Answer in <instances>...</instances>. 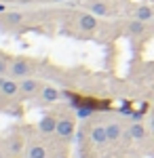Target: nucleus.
Wrapping results in <instances>:
<instances>
[{
    "label": "nucleus",
    "instance_id": "nucleus-1",
    "mask_svg": "<svg viewBox=\"0 0 154 158\" xmlns=\"http://www.w3.org/2000/svg\"><path fill=\"white\" fill-rule=\"evenodd\" d=\"M32 70H34V63L28 59V57H17V59L11 61L9 74H11L13 78H28L32 74Z\"/></svg>",
    "mask_w": 154,
    "mask_h": 158
},
{
    "label": "nucleus",
    "instance_id": "nucleus-2",
    "mask_svg": "<svg viewBox=\"0 0 154 158\" xmlns=\"http://www.w3.org/2000/svg\"><path fill=\"white\" fill-rule=\"evenodd\" d=\"M74 133H76L74 120H72L70 116H61L59 120H57V131H55V135L59 137L61 141H70L72 137H74Z\"/></svg>",
    "mask_w": 154,
    "mask_h": 158
},
{
    "label": "nucleus",
    "instance_id": "nucleus-3",
    "mask_svg": "<svg viewBox=\"0 0 154 158\" xmlns=\"http://www.w3.org/2000/svg\"><path fill=\"white\" fill-rule=\"evenodd\" d=\"M0 93L4 97H15L21 93V86L17 82V78H6V76H0Z\"/></svg>",
    "mask_w": 154,
    "mask_h": 158
},
{
    "label": "nucleus",
    "instance_id": "nucleus-4",
    "mask_svg": "<svg viewBox=\"0 0 154 158\" xmlns=\"http://www.w3.org/2000/svg\"><path fill=\"white\" fill-rule=\"evenodd\" d=\"M89 137H91L93 146H97V148H104L108 141H110L106 124H95V127H91V131H89Z\"/></svg>",
    "mask_w": 154,
    "mask_h": 158
},
{
    "label": "nucleus",
    "instance_id": "nucleus-5",
    "mask_svg": "<svg viewBox=\"0 0 154 158\" xmlns=\"http://www.w3.org/2000/svg\"><path fill=\"white\" fill-rule=\"evenodd\" d=\"M19 86H21V95L24 97H36V95H40V89H42V85L36 80V78H24L21 82H19Z\"/></svg>",
    "mask_w": 154,
    "mask_h": 158
},
{
    "label": "nucleus",
    "instance_id": "nucleus-6",
    "mask_svg": "<svg viewBox=\"0 0 154 158\" xmlns=\"http://www.w3.org/2000/svg\"><path fill=\"white\" fill-rule=\"evenodd\" d=\"M57 116L55 114H45L42 118H40V122H38V131L42 135H55V131H57Z\"/></svg>",
    "mask_w": 154,
    "mask_h": 158
},
{
    "label": "nucleus",
    "instance_id": "nucleus-7",
    "mask_svg": "<svg viewBox=\"0 0 154 158\" xmlns=\"http://www.w3.org/2000/svg\"><path fill=\"white\" fill-rule=\"evenodd\" d=\"M97 25H99L97 15H93V13H80L78 15V27L80 30H84V32H95Z\"/></svg>",
    "mask_w": 154,
    "mask_h": 158
},
{
    "label": "nucleus",
    "instance_id": "nucleus-8",
    "mask_svg": "<svg viewBox=\"0 0 154 158\" xmlns=\"http://www.w3.org/2000/svg\"><path fill=\"white\" fill-rule=\"evenodd\" d=\"M0 21L4 23V27H15V25H21V23H24V13H19V11L2 13V15H0Z\"/></svg>",
    "mask_w": 154,
    "mask_h": 158
},
{
    "label": "nucleus",
    "instance_id": "nucleus-9",
    "mask_svg": "<svg viewBox=\"0 0 154 158\" xmlns=\"http://www.w3.org/2000/svg\"><path fill=\"white\" fill-rule=\"evenodd\" d=\"M106 129H108V137H110V141H112V143L120 141V139H122V135H125V131H122V124H120V122H116V120L108 122Z\"/></svg>",
    "mask_w": 154,
    "mask_h": 158
},
{
    "label": "nucleus",
    "instance_id": "nucleus-10",
    "mask_svg": "<svg viewBox=\"0 0 154 158\" xmlns=\"http://www.w3.org/2000/svg\"><path fill=\"white\" fill-rule=\"evenodd\" d=\"M127 135H129L131 139H135V141H142L143 137L148 135V131H146V127L139 120H135V122H131V127L127 129Z\"/></svg>",
    "mask_w": 154,
    "mask_h": 158
},
{
    "label": "nucleus",
    "instance_id": "nucleus-11",
    "mask_svg": "<svg viewBox=\"0 0 154 158\" xmlns=\"http://www.w3.org/2000/svg\"><path fill=\"white\" fill-rule=\"evenodd\" d=\"M152 17H154V11H152V6H148V4H142V6H137L135 11H133V19H139V21H152Z\"/></svg>",
    "mask_w": 154,
    "mask_h": 158
},
{
    "label": "nucleus",
    "instance_id": "nucleus-12",
    "mask_svg": "<svg viewBox=\"0 0 154 158\" xmlns=\"http://www.w3.org/2000/svg\"><path fill=\"white\" fill-rule=\"evenodd\" d=\"M59 97H61V93L55 89V86L45 85L42 89H40V99H42V101H47V103H53V101H57Z\"/></svg>",
    "mask_w": 154,
    "mask_h": 158
},
{
    "label": "nucleus",
    "instance_id": "nucleus-13",
    "mask_svg": "<svg viewBox=\"0 0 154 158\" xmlns=\"http://www.w3.org/2000/svg\"><path fill=\"white\" fill-rule=\"evenodd\" d=\"M146 21H139V19H133V21H129V25H127V34L129 36H142V34H146Z\"/></svg>",
    "mask_w": 154,
    "mask_h": 158
},
{
    "label": "nucleus",
    "instance_id": "nucleus-14",
    "mask_svg": "<svg viewBox=\"0 0 154 158\" xmlns=\"http://www.w3.org/2000/svg\"><path fill=\"white\" fill-rule=\"evenodd\" d=\"M25 156L28 158H47V148L42 143H30L25 148Z\"/></svg>",
    "mask_w": 154,
    "mask_h": 158
},
{
    "label": "nucleus",
    "instance_id": "nucleus-15",
    "mask_svg": "<svg viewBox=\"0 0 154 158\" xmlns=\"http://www.w3.org/2000/svg\"><path fill=\"white\" fill-rule=\"evenodd\" d=\"M89 9H91V13L97 15V17H108V15H110V6H108L106 2H93Z\"/></svg>",
    "mask_w": 154,
    "mask_h": 158
},
{
    "label": "nucleus",
    "instance_id": "nucleus-16",
    "mask_svg": "<svg viewBox=\"0 0 154 158\" xmlns=\"http://www.w3.org/2000/svg\"><path fill=\"white\" fill-rule=\"evenodd\" d=\"M9 70H11V61L6 59L4 55H0V76H4Z\"/></svg>",
    "mask_w": 154,
    "mask_h": 158
},
{
    "label": "nucleus",
    "instance_id": "nucleus-17",
    "mask_svg": "<svg viewBox=\"0 0 154 158\" xmlns=\"http://www.w3.org/2000/svg\"><path fill=\"white\" fill-rule=\"evenodd\" d=\"M9 150H11L13 154H19V152H21V139H19V137L11 139V143H9Z\"/></svg>",
    "mask_w": 154,
    "mask_h": 158
},
{
    "label": "nucleus",
    "instance_id": "nucleus-18",
    "mask_svg": "<svg viewBox=\"0 0 154 158\" xmlns=\"http://www.w3.org/2000/svg\"><path fill=\"white\" fill-rule=\"evenodd\" d=\"M150 131H152V133H154V116H152V118H150Z\"/></svg>",
    "mask_w": 154,
    "mask_h": 158
},
{
    "label": "nucleus",
    "instance_id": "nucleus-19",
    "mask_svg": "<svg viewBox=\"0 0 154 158\" xmlns=\"http://www.w3.org/2000/svg\"><path fill=\"white\" fill-rule=\"evenodd\" d=\"M2 13H6V6H4V4L0 2V15H2Z\"/></svg>",
    "mask_w": 154,
    "mask_h": 158
},
{
    "label": "nucleus",
    "instance_id": "nucleus-20",
    "mask_svg": "<svg viewBox=\"0 0 154 158\" xmlns=\"http://www.w3.org/2000/svg\"><path fill=\"white\" fill-rule=\"evenodd\" d=\"M104 158H118V156H116V154H106Z\"/></svg>",
    "mask_w": 154,
    "mask_h": 158
},
{
    "label": "nucleus",
    "instance_id": "nucleus-21",
    "mask_svg": "<svg viewBox=\"0 0 154 158\" xmlns=\"http://www.w3.org/2000/svg\"><path fill=\"white\" fill-rule=\"evenodd\" d=\"M0 158H4V150L2 148H0Z\"/></svg>",
    "mask_w": 154,
    "mask_h": 158
},
{
    "label": "nucleus",
    "instance_id": "nucleus-22",
    "mask_svg": "<svg viewBox=\"0 0 154 158\" xmlns=\"http://www.w3.org/2000/svg\"><path fill=\"white\" fill-rule=\"evenodd\" d=\"M49 2H66V0H49Z\"/></svg>",
    "mask_w": 154,
    "mask_h": 158
},
{
    "label": "nucleus",
    "instance_id": "nucleus-23",
    "mask_svg": "<svg viewBox=\"0 0 154 158\" xmlns=\"http://www.w3.org/2000/svg\"><path fill=\"white\" fill-rule=\"evenodd\" d=\"M57 158H68V156H57Z\"/></svg>",
    "mask_w": 154,
    "mask_h": 158
}]
</instances>
